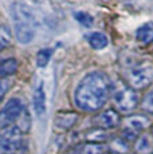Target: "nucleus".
Segmentation results:
<instances>
[{
  "label": "nucleus",
  "instance_id": "obj_13",
  "mask_svg": "<svg viewBox=\"0 0 153 154\" xmlns=\"http://www.w3.org/2000/svg\"><path fill=\"white\" fill-rule=\"evenodd\" d=\"M137 42L141 44H151L153 42V22L141 24L134 32Z\"/></svg>",
  "mask_w": 153,
  "mask_h": 154
},
{
  "label": "nucleus",
  "instance_id": "obj_9",
  "mask_svg": "<svg viewBox=\"0 0 153 154\" xmlns=\"http://www.w3.org/2000/svg\"><path fill=\"white\" fill-rule=\"evenodd\" d=\"M109 146L106 143H93V142H81L73 146L64 154H106Z\"/></svg>",
  "mask_w": 153,
  "mask_h": 154
},
{
  "label": "nucleus",
  "instance_id": "obj_21",
  "mask_svg": "<svg viewBox=\"0 0 153 154\" xmlns=\"http://www.w3.org/2000/svg\"><path fill=\"white\" fill-rule=\"evenodd\" d=\"M141 109L148 114H153V88L141 100Z\"/></svg>",
  "mask_w": 153,
  "mask_h": 154
},
{
  "label": "nucleus",
  "instance_id": "obj_22",
  "mask_svg": "<svg viewBox=\"0 0 153 154\" xmlns=\"http://www.w3.org/2000/svg\"><path fill=\"white\" fill-rule=\"evenodd\" d=\"M11 87H12V79L10 78L0 79V100L4 98V95L10 91Z\"/></svg>",
  "mask_w": 153,
  "mask_h": 154
},
{
  "label": "nucleus",
  "instance_id": "obj_20",
  "mask_svg": "<svg viewBox=\"0 0 153 154\" xmlns=\"http://www.w3.org/2000/svg\"><path fill=\"white\" fill-rule=\"evenodd\" d=\"M75 19L78 23H81L82 26L85 27H92L93 23H94V17L92 16L90 14L87 12H83V11H79V12H75Z\"/></svg>",
  "mask_w": 153,
  "mask_h": 154
},
{
  "label": "nucleus",
  "instance_id": "obj_6",
  "mask_svg": "<svg viewBox=\"0 0 153 154\" xmlns=\"http://www.w3.org/2000/svg\"><path fill=\"white\" fill-rule=\"evenodd\" d=\"M113 103L120 114H129L140 105V97L132 87L122 86L113 93Z\"/></svg>",
  "mask_w": 153,
  "mask_h": 154
},
{
  "label": "nucleus",
  "instance_id": "obj_17",
  "mask_svg": "<svg viewBox=\"0 0 153 154\" xmlns=\"http://www.w3.org/2000/svg\"><path fill=\"white\" fill-rule=\"evenodd\" d=\"M129 142L122 140L121 137L118 138H114L113 141H111V143L109 145V152L114 153V154H123L126 153L129 150Z\"/></svg>",
  "mask_w": 153,
  "mask_h": 154
},
{
  "label": "nucleus",
  "instance_id": "obj_2",
  "mask_svg": "<svg viewBox=\"0 0 153 154\" xmlns=\"http://www.w3.org/2000/svg\"><path fill=\"white\" fill-rule=\"evenodd\" d=\"M15 38L20 44H30L36 34V19L26 3L15 2L10 7Z\"/></svg>",
  "mask_w": 153,
  "mask_h": 154
},
{
  "label": "nucleus",
  "instance_id": "obj_12",
  "mask_svg": "<svg viewBox=\"0 0 153 154\" xmlns=\"http://www.w3.org/2000/svg\"><path fill=\"white\" fill-rule=\"evenodd\" d=\"M76 121H78V114L75 112H59L55 118V126L59 130H70L76 123Z\"/></svg>",
  "mask_w": 153,
  "mask_h": 154
},
{
  "label": "nucleus",
  "instance_id": "obj_15",
  "mask_svg": "<svg viewBox=\"0 0 153 154\" xmlns=\"http://www.w3.org/2000/svg\"><path fill=\"white\" fill-rule=\"evenodd\" d=\"M109 140V133L102 129H90L85 134V142H93V143H105Z\"/></svg>",
  "mask_w": 153,
  "mask_h": 154
},
{
  "label": "nucleus",
  "instance_id": "obj_7",
  "mask_svg": "<svg viewBox=\"0 0 153 154\" xmlns=\"http://www.w3.org/2000/svg\"><path fill=\"white\" fill-rule=\"evenodd\" d=\"M26 111V106L20 98H11L0 109V129L17 125L22 115Z\"/></svg>",
  "mask_w": 153,
  "mask_h": 154
},
{
  "label": "nucleus",
  "instance_id": "obj_24",
  "mask_svg": "<svg viewBox=\"0 0 153 154\" xmlns=\"http://www.w3.org/2000/svg\"><path fill=\"white\" fill-rule=\"evenodd\" d=\"M106 154H114V153H111V152H108Z\"/></svg>",
  "mask_w": 153,
  "mask_h": 154
},
{
  "label": "nucleus",
  "instance_id": "obj_23",
  "mask_svg": "<svg viewBox=\"0 0 153 154\" xmlns=\"http://www.w3.org/2000/svg\"><path fill=\"white\" fill-rule=\"evenodd\" d=\"M151 134H152V135H153V125H152V126H151Z\"/></svg>",
  "mask_w": 153,
  "mask_h": 154
},
{
  "label": "nucleus",
  "instance_id": "obj_14",
  "mask_svg": "<svg viewBox=\"0 0 153 154\" xmlns=\"http://www.w3.org/2000/svg\"><path fill=\"white\" fill-rule=\"evenodd\" d=\"M19 69V62L15 58H7L0 60V79L10 78L11 75L16 74Z\"/></svg>",
  "mask_w": 153,
  "mask_h": 154
},
{
  "label": "nucleus",
  "instance_id": "obj_1",
  "mask_svg": "<svg viewBox=\"0 0 153 154\" xmlns=\"http://www.w3.org/2000/svg\"><path fill=\"white\" fill-rule=\"evenodd\" d=\"M111 94V82L102 71H92L79 81L74 91V103L85 112L99 111Z\"/></svg>",
  "mask_w": 153,
  "mask_h": 154
},
{
  "label": "nucleus",
  "instance_id": "obj_18",
  "mask_svg": "<svg viewBox=\"0 0 153 154\" xmlns=\"http://www.w3.org/2000/svg\"><path fill=\"white\" fill-rule=\"evenodd\" d=\"M12 43V34L11 29L4 24H0V51L5 50L7 47H10V44Z\"/></svg>",
  "mask_w": 153,
  "mask_h": 154
},
{
  "label": "nucleus",
  "instance_id": "obj_10",
  "mask_svg": "<svg viewBox=\"0 0 153 154\" xmlns=\"http://www.w3.org/2000/svg\"><path fill=\"white\" fill-rule=\"evenodd\" d=\"M32 106H34L35 114L38 117H43L46 112V91L45 86L40 82L38 87L34 91V97H32Z\"/></svg>",
  "mask_w": 153,
  "mask_h": 154
},
{
  "label": "nucleus",
  "instance_id": "obj_8",
  "mask_svg": "<svg viewBox=\"0 0 153 154\" xmlns=\"http://www.w3.org/2000/svg\"><path fill=\"white\" fill-rule=\"evenodd\" d=\"M93 126L95 129H102V130H110L114 127L120 126L122 122V118L118 111L113 110V109H108V110L101 111L93 118Z\"/></svg>",
  "mask_w": 153,
  "mask_h": 154
},
{
  "label": "nucleus",
  "instance_id": "obj_5",
  "mask_svg": "<svg viewBox=\"0 0 153 154\" xmlns=\"http://www.w3.org/2000/svg\"><path fill=\"white\" fill-rule=\"evenodd\" d=\"M128 86L133 90H144L153 83V64L140 63L133 66L126 72Z\"/></svg>",
  "mask_w": 153,
  "mask_h": 154
},
{
  "label": "nucleus",
  "instance_id": "obj_19",
  "mask_svg": "<svg viewBox=\"0 0 153 154\" xmlns=\"http://www.w3.org/2000/svg\"><path fill=\"white\" fill-rule=\"evenodd\" d=\"M51 56H52V50L51 48L39 50L38 54H36V66L38 67H46L47 64H48Z\"/></svg>",
  "mask_w": 153,
  "mask_h": 154
},
{
  "label": "nucleus",
  "instance_id": "obj_11",
  "mask_svg": "<svg viewBox=\"0 0 153 154\" xmlns=\"http://www.w3.org/2000/svg\"><path fill=\"white\" fill-rule=\"evenodd\" d=\"M133 150L134 154H153V135L142 133L134 141Z\"/></svg>",
  "mask_w": 153,
  "mask_h": 154
},
{
  "label": "nucleus",
  "instance_id": "obj_3",
  "mask_svg": "<svg viewBox=\"0 0 153 154\" xmlns=\"http://www.w3.org/2000/svg\"><path fill=\"white\" fill-rule=\"evenodd\" d=\"M24 149V133L16 125L0 129V154H19Z\"/></svg>",
  "mask_w": 153,
  "mask_h": 154
},
{
  "label": "nucleus",
  "instance_id": "obj_4",
  "mask_svg": "<svg viewBox=\"0 0 153 154\" xmlns=\"http://www.w3.org/2000/svg\"><path fill=\"white\" fill-rule=\"evenodd\" d=\"M121 138L128 142L136 141L151 126V119L145 115H129L121 122Z\"/></svg>",
  "mask_w": 153,
  "mask_h": 154
},
{
  "label": "nucleus",
  "instance_id": "obj_16",
  "mask_svg": "<svg viewBox=\"0 0 153 154\" xmlns=\"http://www.w3.org/2000/svg\"><path fill=\"white\" fill-rule=\"evenodd\" d=\"M87 42H89L90 47L94 50H104L108 46L109 40L104 32H92L87 36Z\"/></svg>",
  "mask_w": 153,
  "mask_h": 154
}]
</instances>
